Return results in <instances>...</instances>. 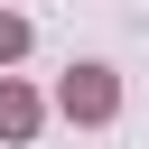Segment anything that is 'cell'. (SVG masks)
Wrapping results in <instances>:
<instances>
[{
  "label": "cell",
  "mask_w": 149,
  "mask_h": 149,
  "mask_svg": "<svg viewBox=\"0 0 149 149\" xmlns=\"http://www.w3.org/2000/svg\"><path fill=\"white\" fill-rule=\"evenodd\" d=\"M28 130H37V93L0 74V140H28Z\"/></svg>",
  "instance_id": "7a4b0ae2"
},
{
  "label": "cell",
  "mask_w": 149,
  "mask_h": 149,
  "mask_svg": "<svg viewBox=\"0 0 149 149\" xmlns=\"http://www.w3.org/2000/svg\"><path fill=\"white\" fill-rule=\"evenodd\" d=\"M56 102H65V121H112V112H121V74H112V65H65Z\"/></svg>",
  "instance_id": "6da1fadb"
},
{
  "label": "cell",
  "mask_w": 149,
  "mask_h": 149,
  "mask_svg": "<svg viewBox=\"0 0 149 149\" xmlns=\"http://www.w3.org/2000/svg\"><path fill=\"white\" fill-rule=\"evenodd\" d=\"M19 56H28V19H19V9H0V65H19Z\"/></svg>",
  "instance_id": "3957f363"
}]
</instances>
